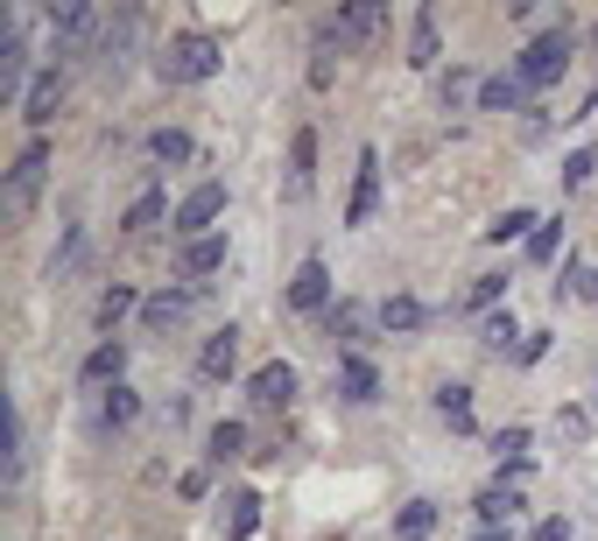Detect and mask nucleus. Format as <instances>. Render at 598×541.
I'll return each mask as SVG.
<instances>
[{
	"label": "nucleus",
	"instance_id": "obj_1",
	"mask_svg": "<svg viewBox=\"0 0 598 541\" xmlns=\"http://www.w3.org/2000/svg\"><path fill=\"white\" fill-rule=\"evenodd\" d=\"M219 64H225V43H219V35H204V29L169 35L162 56H156V71L169 77V85H204V77H219Z\"/></svg>",
	"mask_w": 598,
	"mask_h": 541
},
{
	"label": "nucleus",
	"instance_id": "obj_2",
	"mask_svg": "<svg viewBox=\"0 0 598 541\" xmlns=\"http://www.w3.org/2000/svg\"><path fill=\"white\" fill-rule=\"evenodd\" d=\"M43 177H50V148L29 141L22 155H14V169H8V190H0V211H8L14 225L35 211V198H43Z\"/></svg>",
	"mask_w": 598,
	"mask_h": 541
},
{
	"label": "nucleus",
	"instance_id": "obj_3",
	"mask_svg": "<svg viewBox=\"0 0 598 541\" xmlns=\"http://www.w3.org/2000/svg\"><path fill=\"white\" fill-rule=\"evenodd\" d=\"M570 50H577L570 22H556L549 35H535V43L521 50V64H514V71H521V85L535 92V85H549V77H564V71H570Z\"/></svg>",
	"mask_w": 598,
	"mask_h": 541
},
{
	"label": "nucleus",
	"instance_id": "obj_4",
	"mask_svg": "<svg viewBox=\"0 0 598 541\" xmlns=\"http://www.w3.org/2000/svg\"><path fill=\"white\" fill-rule=\"evenodd\" d=\"M380 22H388V8H380V0H353V8H338L332 22H324L317 43H324V50H359V43H374V35H380Z\"/></svg>",
	"mask_w": 598,
	"mask_h": 541
},
{
	"label": "nucleus",
	"instance_id": "obj_5",
	"mask_svg": "<svg viewBox=\"0 0 598 541\" xmlns=\"http://www.w3.org/2000/svg\"><path fill=\"white\" fill-rule=\"evenodd\" d=\"M22 71H29V35H22V14L0 8V99H14L22 92ZM29 99V92H22Z\"/></svg>",
	"mask_w": 598,
	"mask_h": 541
},
{
	"label": "nucleus",
	"instance_id": "obj_6",
	"mask_svg": "<svg viewBox=\"0 0 598 541\" xmlns=\"http://www.w3.org/2000/svg\"><path fill=\"white\" fill-rule=\"evenodd\" d=\"M374 211H380V148H359L353 198H345V225H374Z\"/></svg>",
	"mask_w": 598,
	"mask_h": 541
},
{
	"label": "nucleus",
	"instance_id": "obj_7",
	"mask_svg": "<svg viewBox=\"0 0 598 541\" xmlns=\"http://www.w3.org/2000/svg\"><path fill=\"white\" fill-rule=\"evenodd\" d=\"M246 401H254L261 415H275V409H288V401H296V365L288 359H267L254 380H246Z\"/></svg>",
	"mask_w": 598,
	"mask_h": 541
},
{
	"label": "nucleus",
	"instance_id": "obj_8",
	"mask_svg": "<svg viewBox=\"0 0 598 541\" xmlns=\"http://www.w3.org/2000/svg\"><path fill=\"white\" fill-rule=\"evenodd\" d=\"M64 85H71V77H64V64H43V71L29 77L22 120H29V127H50V120H56V106H64Z\"/></svg>",
	"mask_w": 598,
	"mask_h": 541
},
{
	"label": "nucleus",
	"instance_id": "obj_9",
	"mask_svg": "<svg viewBox=\"0 0 598 541\" xmlns=\"http://www.w3.org/2000/svg\"><path fill=\"white\" fill-rule=\"evenodd\" d=\"M317 190V134L311 127H296V141H288V177H282V198L288 204H303Z\"/></svg>",
	"mask_w": 598,
	"mask_h": 541
},
{
	"label": "nucleus",
	"instance_id": "obj_10",
	"mask_svg": "<svg viewBox=\"0 0 598 541\" xmlns=\"http://www.w3.org/2000/svg\"><path fill=\"white\" fill-rule=\"evenodd\" d=\"M219 211H225V183H198V190H190V198L177 204V219H169V225H177L183 240H204Z\"/></svg>",
	"mask_w": 598,
	"mask_h": 541
},
{
	"label": "nucleus",
	"instance_id": "obj_11",
	"mask_svg": "<svg viewBox=\"0 0 598 541\" xmlns=\"http://www.w3.org/2000/svg\"><path fill=\"white\" fill-rule=\"evenodd\" d=\"M134 29H141V14H134V8H120V14H113V22L99 29V50H92V56H99V71H106V77H120V71H127Z\"/></svg>",
	"mask_w": 598,
	"mask_h": 541
},
{
	"label": "nucleus",
	"instance_id": "obj_12",
	"mask_svg": "<svg viewBox=\"0 0 598 541\" xmlns=\"http://www.w3.org/2000/svg\"><path fill=\"white\" fill-rule=\"evenodd\" d=\"M225 267V232H204V240H183V254H177V275L190 288H204V275H219Z\"/></svg>",
	"mask_w": 598,
	"mask_h": 541
},
{
	"label": "nucleus",
	"instance_id": "obj_13",
	"mask_svg": "<svg viewBox=\"0 0 598 541\" xmlns=\"http://www.w3.org/2000/svg\"><path fill=\"white\" fill-rule=\"evenodd\" d=\"M288 309H303V317H311V309H332V267L317 254L296 267V282H288Z\"/></svg>",
	"mask_w": 598,
	"mask_h": 541
},
{
	"label": "nucleus",
	"instance_id": "obj_14",
	"mask_svg": "<svg viewBox=\"0 0 598 541\" xmlns=\"http://www.w3.org/2000/svg\"><path fill=\"white\" fill-rule=\"evenodd\" d=\"M0 478H8V492H22V478H29V422H22V401H8V450H0Z\"/></svg>",
	"mask_w": 598,
	"mask_h": 541
},
{
	"label": "nucleus",
	"instance_id": "obj_15",
	"mask_svg": "<svg viewBox=\"0 0 598 541\" xmlns=\"http://www.w3.org/2000/svg\"><path fill=\"white\" fill-rule=\"evenodd\" d=\"M261 528V492H225V507H219V541H246Z\"/></svg>",
	"mask_w": 598,
	"mask_h": 541
},
{
	"label": "nucleus",
	"instance_id": "obj_16",
	"mask_svg": "<svg viewBox=\"0 0 598 541\" xmlns=\"http://www.w3.org/2000/svg\"><path fill=\"white\" fill-rule=\"evenodd\" d=\"M472 513L486 520V528H507V520L521 513V478H493V486L472 499Z\"/></svg>",
	"mask_w": 598,
	"mask_h": 541
},
{
	"label": "nucleus",
	"instance_id": "obj_17",
	"mask_svg": "<svg viewBox=\"0 0 598 541\" xmlns=\"http://www.w3.org/2000/svg\"><path fill=\"white\" fill-rule=\"evenodd\" d=\"M190 303H198V288H162V296L141 303V323L148 331H177V323L190 317Z\"/></svg>",
	"mask_w": 598,
	"mask_h": 541
},
{
	"label": "nucleus",
	"instance_id": "obj_18",
	"mask_svg": "<svg viewBox=\"0 0 598 541\" xmlns=\"http://www.w3.org/2000/svg\"><path fill=\"white\" fill-rule=\"evenodd\" d=\"M374 323H380V331H388V338H416L422 323H430V309H422L416 296H388V303L374 309Z\"/></svg>",
	"mask_w": 598,
	"mask_h": 541
},
{
	"label": "nucleus",
	"instance_id": "obj_19",
	"mask_svg": "<svg viewBox=\"0 0 598 541\" xmlns=\"http://www.w3.org/2000/svg\"><path fill=\"white\" fill-rule=\"evenodd\" d=\"M233 365H240V331L225 323V331H211V338H204V352H198V373H204V380H225Z\"/></svg>",
	"mask_w": 598,
	"mask_h": 541
},
{
	"label": "nucleus",
	"instance_id": "obj_20",
	"mask_svg": "<svg viewBox=\"0 0 598 541\" xmlns=\"http://www.w3.org/2000/svg\"><path fill=\"white\" fill-rule=\"evenodd\" d=\"M528 106V85H521V71H500L479 85V113H521Z\"/></svg>",
	"mask_w": 598,
	"mask_h": 541
},
{
	"label": "nucleus",
	"instance_id": "obj_21",
	"mask_svg": "<svg viewBox=\"0 0 598 541\" xmlns=\"http://www.w3.org/2000/svg\"><path fill=\"white\" fill-rule=\"evenodd\" d=\"M324 323H332V338L345 344V359H359V344H366V323H374V317H366L359 303H332V309H324Z\"/></svg>",
	"mask_w": 598,
	"mask_h": 541
},
{
	"label": "nucleus",
	"instance_id": "obj_22",
	"mask_svg": "<svg viewBox=\"0 0 598 541\" xmlns=\"http://www.w3.org/2000/svg\"><path fill=\"white\" fill-rule=\"evenodd\" d=\"M479 344H486L493 359H507V352H521V344H528V331L514 323V309H493V317L479 323Z\"/></svg>",
	"mask_w": 598,
	"mask_h": 541
},
{
	"label": "nucleus",
	"instance_id": "obj_23",
	"mask_svg": "<svg viewBox=\"0 0 598 541\" xmlns=\"http://www.w3.org/2000/svg\"><path fill=\"white\" fill-rule=\"evenodd\" d=\"M78 373L92 380V386H120V373H127V344L120 338H106V344H92V352H85V365H78Z\"/></svg>",
	"mask_w": 598,
	"mask_h": 541
},
{
	"label": "nucleus",
	"instance_id": "obj_24",
	"mask_svg": "<svg viewBox=\"0 0 598 541\" xmlns=\"http://www.w3.org/2000/svg\"><path fill=\"white\" fill-rule=\"evenodd\" d=\"M332 386H338L345 401H374V394H380V373H374V365H366V359H338Z\"/></svg>",
	"mask_w": 598,
	"mask_h": 541
},
{
	"label": "nucleus",
	"instance_id": "obj_25",
	"mask_svg": "<svg viewBox=\"0 0 598 541\" xmlns=\"http://www.w3.org/2000/svg\"><path fill=\"white\" fill-rule=\"evenodd\" d=\"M162 211H169V198H162V190H141V198L127 204L120 232H127V240H141V232H156V225H162Z\"/></svg>",
	"mask_w": 598,
	"mask_h": 541
},
{
	"label": "nucleus",
	"instance_id": "obj_26",
	"mask_svg": "<svg viewBox=\"0 0 598 541\" xmlns=\"http://www.w3.org/2000/svg\"><path fill=\"white\" fill-rule=\"evenodd\" d=\"M437 415L465 436V429H472V386H465V380H443V386H437Z\"/></svg>",
	"mask_w": 598,
	"mask_h": 541
},
{
	"label": "nucleus",
	"instance_id": "obj_27",
	"mask_svg": "<svg viewBox=\"0 0 598 541\" xmlns=\"http://www.w3.org/2000/svg\"><path fill=\"white\" fill-rule=\"evenodd\" d=\"M437 534V499H409L395 513V541H430Z\"/></svg>",
	"mask_w": 598,
	"mask_h": 541
},
{
	"label": "nucleus",
	"instance_id": "obj_28",
	"mask_svg": "<svg viewBox=\"0 0 598 541\" xmlns=\"http://www.w3.org/2000/svg\"><path fill=\"white\" fill-rule=\"evenodd\" d=\"M204 457H211V464H233V457H246V422H219V429L204 436Z\"/></svg>",
	"mask_w": 598,
	"mask_h": 541
},
{
	"label": "nucleus",
	"instance_id": "obj_29",
	"mask_svg": "<svg viewBox=\"0 0 598 541\" xmlns=\"http://www.w3.org/2000/svg\"><path fill=\"white\" fill-rule=\"evenodd\" d=\"M409 64H416V71H430V64H437V8H422V14H416V29H409Z\"/></svg>",
	"mask_w": 598,
	"mask_h": 541
},
{
	"label": "nucleus",
	"instance_id": "obj_30",
	"mask_svg": "<svg viewBox=\"0 0 598 541\" xmlns=\"http://www.w3.org/2000/svg\"><path fill=\"white\" fill-rule=\"evenodd\" d=\"M535 225H543V219L514 204V211H500V219L486 225V240H493V246H507V240H535Z\"/></svg>",
	"mask_w": 598,
	"mask_h": 541
},
{
	"label": "nucleus",
	"instance_id": "obj_31",
	"mask_svg": "<svg viewBox=\"0 0 598 541\" xmlns=\"http://www.w3.org/2000/svg\"><path fill=\"white\" fill-rule=\"evenodd\" d=\"M148 155H156V162H190L198 148H190L183 127H156V134H148Z\"/></svg>",
	"mask_w": 598,
	"mask_h": 541
},
{
	"label": "nucleus",
	"instance_id": "obj_32",
	"mask_svg": "<svg viewBox=\"0 0 598 541\" xmlns=\"http://www.w3.org/2000/svg\"><path fill=\"white\" fill-rule=\"evenodd\" d=\"M528 443H535L528 429H500V436H493V450H500V471H528Z\"/></svg>",
	"mask_w": 598,
	"mask_h": 541
},
{
	"label": "nucleus",
	"instance_id": "obj_33",
	"mask_svg": "<svg viewBox=\"0 0 598 541\" xmlns=\"http://www.w3.org/2000/svg\"><path fill=\"white\" fill-rule=\"evenodd\" d=\"M134 415H141V401H134V386H113V394L99 401V422H106V429H127Z\"/></svg>",
	"mask_w": 598,
	"mask_h": 541
},
{
	"label": "nucleus",
	"instance_id": "obj_34",
	"mask_svg": "<svg viewBox=\"0 0 598 541\" xmlns=\"http://www.w3.org/2000/svg\"><path fill=\"white\" fill-rule=\"evenodd\" d=\"M507 296V275H472V288L458 296V309H486V303H500Z\"/></svg>",
	"mask_w": 598,
	"mask_h": 541
},
{
	"label": "nucleus",
	"instance_id": "obj_35",
	"mask_svg": "<svg viewBox=\"0 0 598 541\" xmlns=\"http://www.w3.org/2000/svg\"><path fill=\"white\" fill-rule=\"evenodd\" d=\"M556 246H564V219H543L528 240V261H556Z\"/></svg>",
	"mask_w": 598,
	"mask_h": 541
},
{
	"label": "nucleus",
	"instance_id": "obj_36",
	"mask_svg": "<svg viewBox=\"0 0 598 541\" xmlns=\"http://www.w3.org/2000/svg\"><path fill=\"white\" fill-rule=\"evenodd\" d=\"M127 309H134V288H106V296H99V331H113Z\"/></svg>",
	"mask_w": 598,
	"mask_h": 541
},
{
	"label": "nucleus",
	"instance_id": "obj_37",
	"mask_svg": "<svg viewBox=\"0 0 598 541\" xmlns=\"http://www.w3.org/2000/svg\"><path fill=\"white\" fill-rule=\"evenodd\" d=\"M556 436H564V443H585V436H591V409H556Z\"/></svg>",
	"mask_w": 598,
	"mask_h": 541
},
{
	"label": "nucleus",
	"instance_id": "obj_38",
	"mask_svg": "<svg viewBox=\"0 0 598 541\" xmlns=\"http://www.w3.org/2000/svg\"><path fill=\"white\" fill-rule=\"evenodd\" d=\"M591 169H598V155H591V148H577L570 162H564V190H585V183H591Z\"/></svg>",
	"mask_w": 598,
	"mask_h": 541
},
{
	"label": "nucleus",
	"instance_id": "obj_39",
	"mask_svg": "<svg viewBox=\"0 0 598 541\" xmlns=\"http://www.w3.org/2000/svg\"><path fill=\"white\" fill-rule=\"evenodd\" d=\"M570 296H577V303H598V267H585V261L570 267Z\"/></svg>",
	"mask_w": 598,
	"mask_h": 541
},
{
	"label": "nucleus",
	"instance_id": "obj_40",
	"mask_svg": "<svg viewBox=\"0 0 598 541\" xmlns=\"http://www.w3.org/2000/svg\"><path fill=\"white\" fill-rule=\"evenodd\" d=\"M465 85H472V77H465V71H451V77H443V106H451V113H458V106H465Z\"/></svg>",
	"mask_w": 598,
	"mask_h": 541
},
{
	"label": "nucleus",
	"instance_id": "obj_41",
	"mask_svg": "<svg viewBox=\"0 0 598 541\" xmlns=\"http://www.w3.org/2000/svg\"><path fill=\"white\" fill-rule=\"evenodd\" d=\"M535 541H570V520H535Z\"/></svg>",
	"mask_w": 598,
	"mask_h": 541
},
{
	"label": "nucleus",
	"instance_id": "obj_42",
	"mask_svg": "<svg viewBox=\"0 0 598 541\" xmlns=\"http://www.w3.org/2000/svg\"><path fill=\"white\" fill-rule=\"evenodd\" d=\"M211 492V471H183V499H204Z\"/></svg>",
	"mask_w": 598,
	"mask_h": 541
},
{
	"label": "nucleus",
	"instance_id": "obj_43",
	"mask_svg": "<svg viewBox=\"0 0 598 541\" xmlns=\"http://www.w3.org/2000/svg\"><path fill=\"white\" fill-rule=\"evenodd\" d=\"M472 541H507V528H479V534H472Z\"/></svg>",
	"mask_w": 598,
	"mask_h": 541
},
{
	"label": "nucleus",
	"instance_id": "obj_44",
	"mask_svg": "<svg viewBox=\"0 0 598 541\" xmlns=\"http://www.w3.org/2000/svg\"><path fill=\"white\" fill-rule=\"evenodd\" d=\"M591 43H598V29H591Z\"/></svg>",
	"mask_w": 598,
	"mask_h": 541
}]
</instances>
